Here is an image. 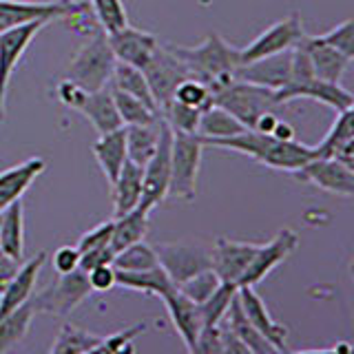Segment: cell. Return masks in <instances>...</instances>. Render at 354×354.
<instances>
[{"instance_id": "6da1fadb", "label": "cell", "mask_w": 354, "mask_h": 354, "mask_svg": "<svg viewBox=\"0 0 354 354\" xmlns=\"http://www.w3.org/2000/svg\"><path fill=\"white\" fill-rule=\"evenodd\" d=\"M204 147H215V149H226V151H237L241 155H248L254 162L274 171H286V173H297L304 164H308L315 158L313 147L301 144L297 140H277L270 133H259L254 129H246L230 138H219V140H202Z\"/></svg>"}, {"instance_id": "7a4b0ae2", "label": "cell", "mask_w": 354, "mask_h": 354, "mask_svg": "<svg viewBox=\"0 0 354 354\" xmlns=\"http://www.w3.org/2000/svg\"><path fill=\"white\" fill-rule=\"evenodd\" d=\"M169 49L180 58L193 77L202 80L210 93L221 91L235 80V71L239 62V47L228 44L219 33H208L206 40L197 47H177L169 44Z\"/></svg>"}, {"instance_id": "3957f363", "label": "cell", "mask_w": 354, "mask_h": 354, "mask_svg": "<svg viewBox=\"0 0 354 354\" xmlns=\"http://www.w3.org/2000/svg\"><path fill=\"white\" fill-rule=\"evenodd\" d=\"M115 64L118 60L109 47L106 33L97 27L93 29L91 38L75 51L69 66H66L64 77L75 82L80 88H84V91L93 93L111 84Z\"/></svg>"}, {"instance_id": "277c9868", "label": "cell", "mask_w": 354, "mask_h": 354, "mask_svg": "<svg viewBox=\"0 0 354 354\" xmlns=\"http://www.w3.org/2000/svg\"><path fill=\"white\" fill-rule=\"evenodd\" d=\"M86 3L80 0H0V33L16 29L31 22H49L51 20H73L80 22L86 16Z\"/></svg>"}, {"instance_id": "5b68a950", "label": "cell", "mask_w": 354, "mask_h": 354, "mask_svg": "<svg viewBox=\"0 0 354 354\" xmlns=\"http://www.w3.org/2000/svg\"><path fill=\"white\" fill-rule=\"evenodd\" d=\"M204 142L197 133H173L169 197L193 202L197 195V175L202 166Z\"/></svg>"}, {"instance_id": "8992f818", "label": "cell", "mask_w": 354, "mask_h": 354, "mask_svg": "<svg viewBox=\"0 0 354 354\" xmlns=\"http://www.w3.org/2000/svg\"><path fill=\"white\" fill-rule=\"evenodd\" d=\"M213 104L226 109L246 129H254L263 113L277 109L274 91L250 82H241L237 77L213 95Z\"/></svg>"}, {"instance_id": "52a82bcc", "label": "cell", "mask_w": 354, "mask_h": 354, "mask_svg": "<svg viewBox=\"0 0 354 354\" xmlns=\"http://www.w3.org/2000/svg\"><path fill=\"white\" fill-rule=\"evenodd\" d=\"M91 295V288L86 281L84 270H73L69 274H58V279L49 283L38 295L29 297V306L33 315H53V317H69L84 299Z\"/></svg>"}, {"instance_id": "ba28073f", "label": "cell", "mask_w": 354, "mask_h": 354, "mask_svg": "<svg viewBox=\"0 0 354 354\" xmlns=\"http://www.w3.org/2000/svg\"><path fill=\"white\" fill-rule=\"evenodd\" d=\"M171 147H173V131L162 120L160 142L158 149L151 155V160L142 166V197L140 208L151 210L160 206L169 197V182H171Z\"/></svg>"}, {"instance_id": "9c48e42d", "label": "cell", "mask_w": 354, "mask_h": 354, "mask_svg": "<svg viewBox=\"0 0 354 354\" xmlns=\"http://www.w3.org/2000/svg\"><path fill=\"white\" fill-rule=\"evenodd\" d=\"M142 73L147 77V84L160 111L173 100L175 88L188 77H193L191 71L186 69V64L169 49V44H158V49L151 55Z\"/></svg>"}, {"instance_id": "30bf717a", "label": "cell", "mask_w": 354, "mask_h": 354, "mask_svg": "<svg viewBox=\"0 0 354 354\" xmlns=\"http://www.w3.org/2000/svg\"><path fill=\"white\" fill-rule=\"evenodd\" d=\"M155 254L164 268V272L171 277L175 286L184 283L197 272H204L210 268V250L199 246V243L188 241H171V243H158Z\"/></svg>"}, {"instance_id": "8fae6325", "label": "cell", "mask_w": 354, "mask_h": 354, "mask_svg": "<svg viewBox=\"0 0 354 354\" xmlns=\"http://www.w3.org/2000/svg\"><path fill=\"white\" fill-rule=\"evenodd\" d=\"M301 36H304V22H301V18H299V14H290L283 20H277L274 25H270L263 33H259L248 47H241L239 49V62L246 64L252 60L268 58V55L288 51L301 40Z\"/></svg>"}, {"instance_id": "7c38bea8", "label": "cell", "mask_w": 354, "mask_h": 354, "mask_svg": "<svg viewBox=\"0 0 354 354\" xmlns=\"http://www.w3.org/2000/svg\"><path fill=\"white\" fill-rule=\"evenodd\" d=\"M47 22H31L16 29L0 33V122H5V106H7V91L11 75H14L18 62L22 60L31 40L38 36L40 29Z\"/></svg>"}, {"instance_id": "4fadbf2b", "label": "cell", "mask_w": 354, "mask_h": 354, "mask_svg": "<svg viewBox=\"0 0 354 354\" xmlns=\"http://www.w3.org/2000/svg\"><path fill=\"white\" fill-rule=\"evenodd\" d=\"M299 246V235L292 228H281L268 243H259L257 252H254L252 261L248 263L246 272L241 274L239 286H257L261 279H266L277 266L283 263Z\"/></svg>"}, {"instance_id": "5bb4252c", "label": "cell", "mask_w": 354, "mask_h": 354, "mask_svg": "<svg viewBox=\"0 0 354 354\" xmlns=\"http://www.w3.org/2000/svg\"><path fill=\"white\" fill-rule=\"evenodd\" d=\"M295 177L332 195H354V169H348L346 164L332 158H313L295 173Z\"/></svg>"}, {"instance_id": "9a60e30c", "label": "cell", "mask_w": 354, "mask_h": 354, "mask_svg": "<svg viewBox=\"0 0 354 354\" xmlns=\"http://www.w3.org/2000/svg\"><path fill=\"white\" fill-rule=\"evenodd\" d=\"M257 248L259 243L232 241L226 237H219L215 241V246L210 248V268L219 277L221 283H230L237 288L241 274L246 272Z\"/></svg>"}, {"instance_id": "2e32d148", "label": "cell", "mask_w": 354, "mask_h": 354, "mask_svg": "<svg viewBox=\"0 0 354 354\" xmlns=\"http://www.w3.org/2000/svg\"><path fill=\"white\" fill-rule=\"evenodd\" d=\"M109 47L113 51L115 60L122 64H131L136 69H144L151 55L158 49V38L153 33L127 25L124 29H118L113 33H106Z\"/></svg>"}, {"instance_id": "e0dca14e", "label": "cell", "mask_w": 354, "mask_h": 354, "mask_svg": "<svg viewBox=\"0 0 354 354\" xmlns=\"http://www.w3.org/2000/svg\"><path fill=\"white\" fill-rule=\"evenodd\" d=\"M290 51L292 49L241 64L237 66L235 77L241 82L257 84L277 93L279 88L288 84V80H290Z\"/></svg>"}, {"instance_id": "ac0fdd59", "label": "cell", "mask_w": 354, "mask_h": 354, "mask_svg": "<svg viewBox=\"0 0 354 354\" xmlns=\"http://www.w3.org/2000/svg\"><path fill=\"white\" fill-rule=\"evenodd\" d=\"M297 97L315 100V102H321L330 109H335L337 113H341V111H346V109H352V104H354V95L348 91V88H343L341 82H326V80H319V77H313V80H308L295 88H288V91H277L274 104L281 106Z\"/></svg>"}, {"instance_id": "d6986e66", "label": "cell", "mask_w": 354, "mask_h": 354, "mask_svg": "<svg viewBox=\"0 0 354 354\" xmlns=\"http://www.w3.org/2000/svg\"><path fill=\"white\" fill-rule=\"evenodd\" d=\"M237 299H239V306L243 310V315H246V319L250 321V324L257 328L277 350L286 354L288 352V348H286L288 328L283 324H279V321L272 319V315L268 313V308H266L263 299L257 295V290H254L252 286H239Z\"/></svg>"}, {"instance_id": "ffe728a7", "label": "cell", "mask_w": 354, "mask_h": 354, "mask_svg": "<svg viewBox=\"0 0 354 354\" xmlns=\"http://www.w3.org/2000/svg\"><path fill=\"white\" fill-rule=\"evenodd\" d=\"M315 158H332L354 169V109L341 111L326 138L313 147Z\"/></svg>"}, {"instance_id": "44dd1931", "label": "cell", "mask_w": 354, "mask_h": 354, "mask_svg": "<svg viewBox=\"0 0 354 354\" xmlns=\"http://www.w3.org/2000/svg\"><path fill=\"white\" fill-rule=\"evenodd\" d=\"M44 261H47V252H38L36 257H31L29 261L20 266L16 277L7 283L5 290L0 292V321L9 317L11 313H16L20 306H25L29 301Z\"/></svg>"}, {"instance_id": "7402d4cb", "label": "cell", "mask_w": 354, "mask_h": 354, "mask_svg": "<svg viewBox=\"0 0 354 354\" xmlns=\"http://www.w3.org/2000/svg\"><path fill=\"white\" fill-rule=\"evenodd\" d=\"M162 301L169 310V317H171V324L177 330V335L182 337L186 350H191L195 346V341L202 332L204 324H202V315H199V306L195 301H191L186 295H182L177 288L169 290Z\"/></svg>"}, {"instance_id": "603a6c76", "label": "cell", "mask_w": 354, "mask_h": 354, "mask_svg": "<svg viewBox=\"0 0 354 354\" xmlns=\"http://www.w3.org/2000/svg\"><path fill=\"white\" fill-rule=\"evenodd\" d=\"M301 44L310 55V62H313L315 77L326 82H341L343 73L348 71V66L352 62L348 55H343L335 47H330L319 36H306L304 33Z\"/></svg>"}, {"instance_id": "cb8c5ba5", "label": "cell", "mask_w": 354, "mask_h": 354, "mask_svg": "<svg viewBox=\"0 0 354 354\" xmlns=\"http://www.w3.org/2000/svg\"><path fill=\"white\" fill-rule=\"evenodd\" d=\"M44 166L47 164H44L42 158H29L0 173V213H3L9 204L22 199V195L27 193V188L36 182V177L42 175Z\"/></svg>"}, {"instance_id": "d4e9b609", "label": "cell", "mask_w": 354, "mask_h": 354, "mask_svg": "<svg viewBox=\"0 0 354 354\" xmlns=\"http://www.w3.org/2000/svg\"><path fill=\"white\" fill-rule=\"evenodd\" d=\"M77 113H82L91 127L97 131V136H104L115 129H122V120L118 115V109L113 102V95H111V88H100V91L86 93L82 97L80 106L75 109Z\"/></svg>"}, {"instance_id": "484cf974", "label": "cell", "mask_w": 354, "mask_h": 354, "mask_svg": "<svg viewBox=\"0 0 354 354\" xmlns=\"http://www.w3.org/2000/svg\"><path fill=\"white\" fill-rule=\"evenodd\" d=\"M93 155L102 169L104 177L109 184H113L118 180V175L122 171V166L129 160L127 158V133L124 127L115 129L111 133H104L100 136L93 144Z\"/></svg>"}, {"instance_id": "4316f807", "label": "cell", "mask_w": 354, "mask_h": 354, "mask_svg": "<svg viewBox=\"0 0 354 354\" xmlns=\"http://www.w3.org/2000/svg\"><path fill=\"white\" fill-rule=\"evenodd\" d=\"M0 252L18 261L25 259V206L22 199L0 213Z\"/></svg>"}, {"instance_id": "83f0119b", "label": "cell", "mask_w": 354, "mask_h": 354, "mask_svg": "<svg viewBox=\"0 0 354 354\" xmlns=\"http://www.w3.org/2000/svg\"><path fill=\"white\" fill-rule=\"evenodd\" d=\"M224 324L228 326V330L235 335L241 343H246V346L254 352V354H283L277 350L272 343L266 339L261 332L254 328L250 321L246 319V315H243V310L239 306V299H237V292L235 297L230 299V306L226 310V317L221 319Z\"/></svg>"}, {"instance_id": "f1b7e54d", "label": "cell", "mask_w": 354, "mask_h": 354, "mask_svg": "<svg viewBox=\"0 0 354 354\" xmlns=\"http://www.w3.org/2000/svg\"><path fill=\"white\" fill-rule=\"evenodd\" d=\"M111 188H113V217L138 208L142 197V166L127 160Z\"/></svg>"}, {"instance_id": "f546056e", "label": "cell", "mask_w": 354, "mask_h": 354, "mask_svg": "<svg viewBox=\"0 0 354 354\" xmlns=\"http://www.w3.org/2000/svg\"><path fill=\"white\" fill-rule=\"evenodd\" d=\"M149 210L144 208H133L129 213L113 217V232H111V250L120 252L133 243L144 241L149 232Z\"/></svg>"}, {"instance_id": "4dcf8cb0", "label": "cell", "mask_w": 354, "mask_h": 354, "mask_svg": "<svg viewBox=\"0 0 354 354\" xmlns=\"http://www.w3.org/2000/svg\"><path fill=\"white\" fill-rule=\"evenodd\" d=\"M160 129H162V118L151 122V124L124 127L129 162L144 166L151 160V155L155 153V149H158V142H160Z\"/></svg>"}, {"instance_id": "1f68e13d", "label": "cell", "mask_w": 354, "mask_h": 354, "mask_svg": "<svg viewBox=\"0 0 354 354\" xmlns=\"http://www.w3.org/2000/svg\"><path fill=\"white\" fill-rule=\"evenodd\" d=\"M118 272V286L122 288H129V290H136V292H144V295H151V297H164L169 290L177 288L171 277L164 272L162 266H155V268L149 270H140V272Z\"/></svg>"}, {"instance_id": "d6a6232c", "label": "cell", "mask_w": 354, "mask_h": 354, "mask_svg": "<svg viewBox=\"0 0 354 354\" xmlns=\"http://www.w3.org/2000/svg\"><path fill=\"white\" fill-rule=\"evenodd\" d=\"M246 131V127L239 120H235L226 109H221L217 104H210L206 111H202L199 115V127L197 136L202 140H219V138H230L237 133Z\"/></svg>"}, {"instance_id": "836d02e7", "label": "cell", "mask_w": 354, "mask_h": 354, "mask_svg": "<svg viewBox=\"0 0 354 354\" xmlns=\"http://www.w3.org/2000/svg\"><path fill=\"white\" fill-rule=\"evenodd\" d=\"M109 86L120 88V91H124V93H129L133 97H138L140 102H144L149 109L158 111V113H160V109H158V104H155L153 93H151V88L147 84V77H144L142 69H136V66H131V64L118 62Z\"/></svg>"}, {"instance_id": "e575fe53", "label": "cell", "mask_w": 354, "mask_h": 354, "mask_svg": "<svg viewBox=\"0 0 354 354\" xmlns=\"http://www.w3.org/2000/svg\"><path fill=\"white\" fill-rule=\"evenodd\" d=\"M33 317L36 315H33L31 306L25 304V306H20L16 313H11L9 317L0 321V354L11 352L22 339L27 337Z\"/></svg>"}, {"instance_id": "d590c367", "label": "cell", "mask_w": 354, "mask_h": 354, "mask_svg": "<svg viewBox=\"0 0 354 354\" xmlns=\"http://www.w3.org/2000/svg\"><path fill=\"white\" fill-rule=\"evenodd\" d=\"M104 337L93 335V332L82 330L73 324H62L58 337H55V343L51 348V354H82L86 350L95 348Z\"/></svg>"}, {"instance_id": "8d00e7d4", "label": "cell", "mask_w": 354, "mask_h": 354, "mask_svg": "<svg viewBox=\"0 0 354 354\" xmlns=\"http://www.w3.org/2000/svg\"><path fill=\"white\" fill-rule=\"evenodd\" d=\"M111 88V95H113V102H115V109H118V115L122 120V127H131V124H151V122L160 120V113L158 111L149 109L144 102H140L138 97H133L124 91H120V88Z\"/></svg>"}, {"instance_id": "74e56055", "label": "cell", "mask_w": 354, "mask_h": 354, "mask_svg": "<svg viewBox=\"0 0 354 354\" xmlns=\"http://www.w3.org/2000/svg\"><path fill=\"white\" fill-rule=\"evenodd\" d=\"M155 266H160L155 248L144 241H138L133 246L115 252L113 257V268L120 272H140V270L155 268Z\"/></svg>"}, {"instance_id": "f35d334b", "label": "cell", "mask_w": 354, "mask_h": 354, "mask_svg": "<svg viewBox=\"0 0 354 354\" xmlns=\"http://www.w3.org/2000/svg\"><path fill=\"white\" fill-rule=\"evenodd\" d=\"M237 288L230 283H219L217 290L210 295L206 301L197 304L199 306V315H202V324L206 326H219L221 319L226 317V310L230 306V299L235 297Z\"/></svg>"}, {"instance_id": "ab89813d", "label": "cell", "mask_w": 354, "mask_h": 354, "mask_svg": "<svg viewBox=\"0 0 354 354\" xmlns=\"http://www.w3.org/2000/svg\"><path fill=\"white\" fill-rule=\"evenodd\" d=\"M199 115H202V111L186 106L182 102H177V100H171V102L160 111V118L169 124L173 133H197Z\"/></svg>"}, {"instance_id": "60d3db41", "label": "cell", "mask_w": 354, "mask_h": 354, "mask_svg": "<svg viewBox=\"0 0 354 354\" xmlns=\"http://www.w3.org/2000/svg\"><path fill=\"white\" fill-rule=\"evenodd\" d=\"M91 11L97 20V27L104 33H113L129 25L127 9L122 0H91Z\"/></svg>"}, {"instance_id": "b9f144b4", "label": "cell", "mask_w": 354, "mask_h": 354, "mask_svg": "<svg viewBox=\"0 0 354 354\" xmlns=\"http://www.w3.org/2000/svg\"><path fill=\"white\" fill-rule=\"evenodd\" d=\"M173 100H177V102H182L186 106H193L197 111H206L210 104H213V93H210V88L202 80L188 77V80H184L175 88Z\"/></svg>"}, {"instance_id": "7bdbcfd3", "label": "cell", "mask_w": 354, "mask_h": 354, "mask_svg": "<svg viewBox=\"0 0 354 354\" xmlns=\"http://www.w3.org/2000/svg\"><path fill=\"white\" fill-rule=\"evenodd\" d=\"M219 283H221L219 277L213 272V268H208L204 272H197L195 277H191V279H186L184 283H180L177 286V290H180L182 295H186L191 301L202 304L217 290Z\"/></svg>"}, {"instance_id": "ee69618b", "label": "cell", "mask_w": 354, "mask_h": 354, "mask_svg": "<svg viewBox=\"0 0 354 354\" xmlns=\"http://www.w3.org/2000/svg\"><path fill=\"white\" fill-rule=\"evenodd\" d=\"M319 38L326 44H330V47H335L337 51H341L343 55H348L350 60H354V20L352 18L343 20L337 27H332L328 33H321Z\"/></svg>"}, {"instance_id": "f6af8a7d", "label": "cell", "mask_w": 354, "mask_h": 354, "mask_svg": "<svg viewBox=\"0 0 354 354\" xmlns=\"http://www.w3.org/2000/svg\"><path fill=\"white\" fill-rule=\"evenodd\" d=\"M149 330V324H136L127 330H120L115 335L104 337L106 346L113 354H136V337Z\"/></svg>"}, {"instance_id": "bcb514c9", "label": "cell", "mask_w": 354, "mask_h": 354, "mask_svg": "<svg viewBox=\"0 0 354 354\" xmlns=\"http://www.w3.org/2000/svg\"><path fill=\"white\" fill-rule=\"evenodd\" d=\"M111 232H113V219L102 221V224H97L95 228L84 232V235L80 237V241H77V250H80V254H82L88 250L111 246Z\"/></svg>"}, {"instance_id": "7dc6e473", "label": "cell", "mask_w": 354, "mask_h": 354, "mask_svg": "<svg viewBox=\"0 0 354 354\" xmlns=\"http://www.w3.org/2000/svg\"><path fill=\"white\" fill-rule=\"evenodd\" d=\"M188 354H224V343H221V328L206 326L199 332L195 346L188 350Z\"/></svg>"}, {"instance_id": "c3c4849f", "label": "cell", "mask_w": 354, "mask_h": 354, "mask_svg": "<svg viewBox=\"0 0 354 354\" xmlns=\"http://www.w3.org/2000/svg\"><path fill=\"white\" fill-rule=\"evenodd\" d=\"M86 281L91 292H109L111 288L118 286V272L113 268V263H102L86 270Z\"/></svg>"}, {"instance_id": "681fc988", "label": "cell", "mask_w": 354, "mask_h": 354, "mask_svg": "<svg viewBox=\"0 0 354 354\" xmlns=\"http://www.w3.org/2000/svg\"><path fill=\"white\" fill-rule=\"evenodd\" d=\"M53 268L58 274H69L80 268V250H77V246H60L55 250Z\"/></svg>"}, {"instance_id": "f907efd6", "label": "cell", "mask_w": 354, "mask_h": 354, "mask_svg": "<svg viewBox=\"0 0 354 354\" xmlns=\"http://www.w3.org/2000/svg\"><path fill=\"white\" fill-rule=\"evenodd\" d=\"M115 252L111 250V246L106 248H97V250H88L80 254V270H91L95 266H102V263H113Z\"/></svg>"}, {"instance_id": "816d5d0a", "label": "cell", "mask_w": 354, "mask_h": 354, "mask_svg": "<svg viewBox=\"0 0 354 354\" xmlns=\"http://www.w3.org/2000/svg\"><path fill=\"white\" fill-rule=\"evenodd\" d=\"M219 328H221V343H224V354H254L246 346V343H241L235 335H232L224 321L219 324Z\"/></svg>"}, {"instance_id": "f5cc1de1", "label": "cell", "mask_w": 354, "mask_h": 354, "mask_svg": "<svg viewBox=\"0 0 354 354\" xmlns=\"http://www.w3.org/2000/svg\"><path fill=\"white\" fill-rule=\"evenodd\" d=\"M20 266H22V261L9 257V254H5V252H0V292H3L7 288V283L16 277Z\"/></svg>"}, {"instance_id": "db71d44e", "label": "cell", "mask_w": 354, "mask_h": 354, "mask_svg": "<svg viewBox=\"0 0 354 354\" xmlns=\"http://www.w3.org/2000/svg\"><path fill=\"white\" fill-rule=\"evenodd\" d=\"M286 354H352V348H350V343L341 341L330 350H304V352H286Z\"/></svg>"}, {"instance_id": "11a10c76", "label": "cell", "mask_w": 354, "mask_h": 354, "mask_svg": "<svg viewBox=\"0 0 354 354\" xmlns=\"http://www.w3.org/2000/svg\"><path fill=\"white\" fill-rule=\"evenodd\" d=\"M270 136H274L277 140H295V129L288 124V122L277 120V124H274Z\"/></svg>"}, {"instance_id": "9f6ffc18", "label": "cell", "mask_w": 354, "mask_h": 354, "mask_svg": "<svg viewBox=\"0 0 354 354\" xmlns=\"http://www.w3.org/2000/svg\"><path fill=\"white\" fill-rule=\"evenodd\" d=\"M82 354H113V352H111V348L106 346V341L102 339V341H100V343H97V346H95V348H91V350H86V352H82Z\"/></svg>"}]
</instances>
